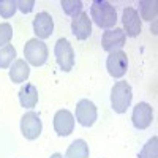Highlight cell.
<instances>
[{
	"label": "cell",
	"instance_id": "obj_1",
	"mask_svg": "<svg viewBox=\"0 0 158 158\" xmlns=\"http://www.w3.org/2000/svg\"><path fill=\"white\" fill-rule=\"evenodd\" d=\"M90 21H94L100 29H112L117 22V11L112 3L106 0H95L90 6Z\"/></svg>",
	"mask_w": 158,
	"mask_h": 158
},
{
	"label": "cell",
	"instance_id": "obj_2",
	"mask_svg": "<svg viewBox=\"0 0 158 158\" xmlns=\"http://www.w3.org/2000/svg\"><path fill=\"white\" fill-rule=\"evenodd\" d=\"M131 98H133V92H131V85L127 81H118L114 84L111 90V106L114 112L123 114L131 104Z\"/></svg>",
	"mask_w": 158,
	"mask_h": 158
},
{
	"label": "cell",
	"instance_id": "obj_3",
	"mask_svg": "<svg viewBox=\"0 0 158 158\" xmlns=\"http://www.w3.org/2000/svg\"><path fill=\"white\" fill-rule=\"evenodd\" d=\"M48 56H49V51H48L46 43L41 41V40H38V38L29 40L24 46L25 62L33 65V67H41V65H44L48 60Z\"/></svg>",
	"mask_w": 158,
	"mask_h": 158
},
{
	"label": "cell",
	"instance_id": "obj_4",
	"mask_svg": "<svg viewBox=\"0 0 158 158\" xmlns=\"http://www.w3.org/2000/svg\"><path fill=\"white\" fill-rule=\"evenodd\" d=\"M54 56H56L57 65L65 73L73 70V67H74V51H73V48H71V44L67 38H59L57 40V43L54 46Z\"/></svg>",
	"mask_w": 158,
	"mask_h": 158
},
{
	"label": "cell",
	"instance_id": "obj_5",
	"mask_svg": "<svg viewBox=\"0 0 158 158\" xmlns=\"http://www.w3.org/2000/svg\"><path fill=\"white\" fill-rule=\"evenodd\" d=\"M41 130H43V123H41V118L40 115L33 111L25 112L21 118V133L25 139L29 141H35L36 138H40L41 135Z\"/></svg>",
	"mask_w": 158,
	"mask_h": 158
},
{
	"label": "cell",
	"instance_id": "obj_6",
	"mask_svg": "<svg viewBox=\"0 0 158 158\" xmlns=\"http://www.w3.org/2000/svg\"><path fill=\"white\" fill-rule=\"evenodd\" d=\"M106 70L108 73L115 77V79H120L127 74L128 70V57L123 51H115L111 52L106 59Z\"/></svg>",
	"mask_w": 158,
	"mask_h": 158
},
{
	"label": "cell",
	"instance_id": "obj_7",
	"mask_svg": "<svg viewBox=\"0 0 158 158\" xmlns=\"http://www.w3.org/2000/svg\"><path fill=\"white\" fill-rule=\"evenodd\" d=\"M98 117L97 106L90 100H81L76 104V120L82 127H92Z\"/></svg>",
	"mask_w": 158,
	"mask_h": 158
},
{
	"label": "cell",
	"instance_id": "obj_8",
	"mask_svg": "<svg viewBox=\"0 0 158 158\" xmlns=\"http://www.w3.org/2000/svg\"><path fill=\"white\" fill-rule=\"evenodd\" d=\"M125 41H127V36H125L123 30L118 27L106 30L101 36V46L109 54L111 52H115V51H120L125 46Z\"/></svg>",
	"mask_w": 158,
	"mask_h": 158
},
{
	"label": "cell",
	"instance_id": "obj_9",
	"mask_svg": "<svg viewBox=\"0 0 158 158\" xmlns=\"http://www.w3.org/2000/svg\"><path fill=\"white\" fill-rule=\"evenodd\" d=\"M152 120H153V109L149 103H138L135 109H133V114H131V122H133L135 128L138 130H146L152 125Z\"/></svg>",
	"mask_w": 158,
	"mask_h": 158
},
{
	"label": "cell",
	"instance_id": "obj_10",
	"mask_svg": "<svg viewBox=\"0 0 158 158\" xmlns=\"http://www.w3.org/2000/svg\"><path fill=\"white\" fill-rule=\"evenodd\" d=\"M54 130L59 136H70L74 130V115L68 109H60L54 115Z\"/></svg>",
	"mask_w": 158,
	"mask_h": 158
},
{
	"label": "cell",
	"instance_id": "obj_11",
	"mask_svg": "<svg viewBox=\"0 0 158 158\" xmlns=\"http://www.w3.org/2000/svg\"><path fill=\"white\" fill-rule=\"evenodd\" d=\"M122 24L125 36H138L141 33V18L135 8H125L122 13Z\"/></svg>",
	"mask_w": 158,
	"mask_h": 158
},
{
	"label": "cell",
	"instance_id": "obj_12",
	"mask_svg": "<svg viewBox=\"0 0 158 158\" xmlns=\"http://www.w3.org/2000/svg\"><path fill=\"white\" fill-rule=\"evenodd\" d=\"M33 32L36 35V38L40 40H46L52 35L54 32V21H52L51 15L46 11L38 13L33 19Z\"/></svg>",
	"mask_w": 158,
	"mask_h": 158
},
{
	"label": "cell",
	"instance_id": "obj_13",
	"mask_svg": "<svg viewBox=\"0 0 158 158\" xmlns=\"http://www.w3.org/2000/svg\"><path fill=\"white\" fill-rule=\"evenodd\" d=\"M71 32L77 40H87L92 35V21L87 13L81 11L71 19Z\"/></svg>",
	"mask_w": 158,
	"mask_h": 158
},
{
	"label": "cell",
	"instance_id": "obj_14",
	"mask_svg": "<svg viewBox=\"0 0 158 158\" xmlns=\"http://www.w3.org/2000/svg\"><path fill=\"white\" fill-rule=\"evenodd\" d=\"M38 98H40L38 89L33 84L27 82L25 85L21 87V90H19V101H21L22 108H27V109L35 108L36 103H38Z\"/></svg>",
	"mask_w": 158,
	"mask_h": 158
},
{
	"label": "cell",
	"instance_id": "obj_15",
	"mask_svg": "<svg viewBox=\"0 0 158 158\" xmlns=\"http://www.w3.org/2000/svg\"><path fill=\"white\" fill-rule=\"evenodd\" d=\"M29 74H30L29 63L24 59H16L15 62H13V65L10 67V79L15 84H21L24 81H27Z\"/></svg>",
	"mask_w": 158,
	"mask_h": 158
},
{
	"label": "cell",
	"instance_id": "obj_16",
	"mask_svg": "<svg viewBox=\"0 0 158 158\" xmlns=\"http://www.w3.org/2000/svg\"><path fill=\"white\" fill-rule=\"evenodd\" d=\"M65 158H89V146L84 139H76L73 141L68 149Z\"/></svg>",
	"mask_w": 158,
	"mask_h": 158
},
{
	"label": "cell",
	"instance_id": "obj_17",
	"mask_svg": "<svg viewBox=\"0 0 158 158\" xmlns=\"http://www.w3.org/2000/svg\"><path fill=\"white\" fill-rule=\"evenodd\" d=\"M16 60V48L13 44H6L0 48V68H10Z\"/></svg>",
	"mask_w": 158,
	"mask_h": 158
},
{
	"label": "cell",
	"instance_id": "obj_18",
	"mask_svg": "<svg viewBox=\"0 0 158 158\" xmlns=\"http://www.w3.org/2000/svg\"><path fill=\"white\" fill-rule=\"evenodd\" d=\"M139 18L144 21H152L156 16V2H141L139 3Z\"/></svg>",
	"mask_w": 158,
	"mask_h": 158
},
{
	"label": "cell",
	"instance_id": "obj_19",
	"mask_svg": "<svg viewBox=\"0 0 158 158\" xmlns=\"http://www.w3.org/2000/svg\"><path fill=\"white\" fill-rule=\"evenodd\" d=\"M139 158H158V138H150L139 152Z\"/></svg>",
	"mask_w": 158,
	"mask_h": 158
},
{
	"label": "cell",
	"instance_id": "obj_20",
	"mask_svg": "<svg viewBox=\"0 0 158 158\" xmlns=\"http://www.w3.org/2000/svg\"><path fill=\"white\" fill-rule=\"evenodd\" d=\"M62 8H63V13L68 16H77L79 13L82 11V2L81 0H62L60 2Z\"/></svg>",
	"mask_w": 158,
	"mask_h": 158
},
{
	"label": "cell",
	"instance_id": "obj_21",
	"mask_svg": "<svg viewBox=\"0 0 158 158\" xmlns=\"http://www.w3.org/2000/svg\"><path fill=\"white\" fill-rule=\"evenodd\" d=\"M18 5H16V0H0V16L8 19L16 13Z\"/></svg>",
	"mask_w": 158,
	"mask_h": 158
},
{
	"label": "cell",
	"instance_id": "obj_22",
	"mask_svg": "<svg viewBox=\"0 0 158 158\" xmlns=\"http://www.w3.org/2000/svg\"><path fill=\"white\" fill-rule=\"evenodd\" d=\"M11 38H13V27L8 22L0 24V48L10 44Z\"/></svg>",
	"mask_w": 158,
	"mask_h": 158
},
{
	"label": "cell",
	"instance_id": "obj_23",
	"mask_svg": "<svg viewBox=\"0 0 158 158\" xmlns=\"http://www.w3.org/2000/svg\"><path fill=\"white\" fill-rule=\"evenodd\" d=\"M16 5H18V8L24 13V15H27V13H30L33 10L35 2H33V0H27V2H25V0H18Z\"/></svg>",
	"mask_w": 158,
	"mask_h": 158
},
{
	"label": "cell",
	"instance_id": "obj_24",
	"mask_svg": "<svg viewBox=\"0 0 158 158\" xmlns=\"http://www.w3.org/2000/svg\"><path fill=\"white\" fill-rule=\"evenodd\" d=\"M51 158H63V155H60V153H54V155H51Z\"/></svg>",
	"mask_w": 158,
	"mask_h": 158
}]
</instances>
